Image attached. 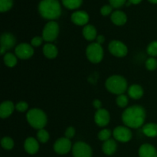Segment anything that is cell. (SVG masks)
<instances>
[{"label":"cell","mask_w":157,"mask_h":157,"mask_svg":"<svg viewBox=\"0 0 157 157\" xmlns=\"http://www.w3.org/2000/svg\"><path fill=\"white\" fill-rule=\"evenodd\" d=\"M143 133L148 137H156L157 136V124L153 123L146 124L143 127Z\"/></svg>","instance_id":"603a6c76"},{"label":"cell","mask_w":157,"mask_h":157,"mask_svg":"<svg viewBox=\"0 0 157 157\" xmlns=\"http://www.w3.org/2000/svg\"><path fill=\"white\" fill-rule=\"evenodd\" d=\"M117 143L114 140L110 139L104 142L102 146V150L104 153L107 156H111L116 152L117 150Z\"/></svg>","instance_id":"7402d4cb"},{"label":"cell","mask_w":157,"mask_h":157,"mask_svg":"<svg viewBox=\"0 0 157 157\" xmlns=\"http://www.w3.org/2000/svg\"><path fill=\"white\" fill-rule=\"evenodd\" d=\"M4 63L7 67H13L17 64V56L12 53H6L4 55Z\"/></svg>","instance_id":"cb8c5ba5"},{"label":"cell","mask_w":157,"mask_h":157,"mask_svg":"<svg viewBox=\"0 0 157 157\" xmlns=\"http://www.w3.org/2000/svg\"><path fill=\"white\" fill-rule=\"evenodd\" d=\"M140 157H157V151L153 146L150 144H143L139 149Z\"/></svg>","instance_id":"2e32d148"},{"label":"cell","mask_w":157,"mask_h":157,"mask_svg":"<svg viewBox=\"0 0 157 157\" xmlns=\"http://www.w3.org/2000/svg\"><path fill=\"white\" fill-rule=\"evenodd\" d=\"M15 108V107L12 101H6L2 103L1 106H0V117H1V118L5 119V118L9 117L13 113Z\"/></svg>","instance_id":"e0dca14e"},{"label":"cell","mask_w":157,"mask_h":157,"mask_svg":"<svg viewBox=\"0 0 157 157\" xmlns=\"http://www.w3.org/2000/svg\"><path fill=\"white\" fill-rule=\"evenodd\" d=\"M116 103L120 107L124 108V107H127V104H128V98L125 94L118 95L116 99Z\"/></svg>","instance_id":"f546056e"},{"label":"cell","mask_w":157,"mask_h":157,"mask_svg":"<svg viewBox=\"0 0 157 157\" xmlns=\"http://www.w3.org/2000/svg\"><path fill=\"white\" fill-rule=\"evenodd\" d=\"M113 135L115 140L121 143H127L131 140L132 132L127 127L119 126L113 130Z\"/></svg>","instance_id":"9c48e42d"},{"label":"cell","mask_w":157,"mask_h":157,"mask_svg":"<svg viewBox=\"0 0 157 157\" xmlns=\"http://www.w3.org/2000/svg\"><path fill=\"white\" fill-rule=\"evenodd\" d=\"M29 108V104L25 101H20L15 105V109L18 112H25Z\"/></svg>","instance_id":"d6a6232c"},{"label":"cell","mask_w":157,"mask_h":157,"mask_svg":"<svg viewBox=\"0 0 157 157\" xmlns=\"http://www.w3.org/2000/svg\"><path fill=\"white\" fill-rule=\"evenodd\" d=\"M109 2H110V6L116 9L121 7L126 3V0H109Z\"/></svg>","instance_id":"836d02e7"},{"label":"cell","mask_w":157,"mask_h":157,"mask_svg":"<svg viewBox=\"0 0 157 157\" xmlns=\"http://www.w3.org/2000/svg\"><path fill=\"white\" fill-rule=\"evenodd\" d=\"M43 40L44 39H43L42 37L36 36L32 38V41H31V44H32V46H33V47H38V46H40L42 44Z\"/></svg>","instance_id":"d590c367"},{"label":"cell","mask_w":157,"mask_h":157,"mask_svg":"<svg viewBox=\"0 0 157 157\" xmlns=\"http://www.w3.org/2000/svg\"><path fill=\"white\" fill-rule=\"evenodd\" d=\"M149 1L152 3H154V4H157V0H149Z\"/></svg>","instance_id":"60d3db41"},{"label":"cell","mask_w":157,"mask_h":157,"mask_svg":"<svg viewBox=\"0 0 157 157\" xmlns=\"http://www.w3.org/2000/svg\"><path fill=\"white\" fill-rule=\"evenodd\" d=\"M130 4H131V3H130V2H127V3H126V6H130Z\"/></svg>","instance_id":"b9f144b4"},{"label":"cell","mask_w":157,"mask_h":157,"mask_svg":"<svg viewBox=\"0 0 157 157\" xmlns=\"http://www.w3.org/2000/svg\"><path fill=\"white\" fill-rule=\"evenodd\" d=\"M74 157H91L92 150L90 146L84 142H77L72 147Z\"/></svg>","instance_id":"ba28073f"},{"label":"cell","mask_w":157,"mask_h":157,"mask_svg":"<svg viewBox=\"0 0 157 157\" xmlns=\"http://www.w3.org/2000/svg\"><path fill=\"white\" fill-rule=\"evenodd\" d=\"M72 147L71 142L66 137L59 138L54 144V150L58 154L64 155L68 153Z\"/></svg>","instance_id":"8fae6325"},{"label":"cell","mask_w":157,"mask_h":157,"mask_svg":"<svg viewBox=\"0 0 157 157\" xmlns=\"http://www.w3.org/2000/svg\"><path fill=\"white\" fill-rule=\"evenodd\" d=\"M101 105H102V104H101V101H99V100H94V101H93V106L94 108H96L97 110H99V109H101Z\"/></svg>","instance_id":"74e56055"},{"label":"cell","mask_w":157,"mask_h":157,"mask_svg":"<svg viewBox=\"0 0 157 157\" xmlns=\"http://www.w3.org/2000/svg\"><path fill=\"white\" fill-rule=\"evenodd\" d=\"M15 54L17 58L26 60L34 55V49L31 44L27 43H21L15 49Z\"/></svg>","instance_id":"30bf717a"},{"label":"cell","mask_w":157,"mask_h":157,"mask_svg":"<svg viewBox=\"0 0 157 157\" xmlns=\"http://www.w3.org/2000/svg\"><path fill=\"white\" fill-rule=\"evenodd\" d=\"M16 40L13 35L10 33H4L2 35L0 44H1V55H4L6 50H9L15 46Z\"/></svg>","instance_id":"7c38bea8"},{"label":"cell","mask_w":157,"mask_h":157,"mask_svg":"<svg viewBox=\"0 0 157 157\" xmlns=\"http://www.w3.org/2000/svg\"><path fill=\"white\" fill-rule=\"evenodd\" d=\"M112 6H109V5H106L104 6L101 9V12L103 15H108L109 14H110V12H112Z\"/></svg>","instance_id":"8d00e7d4"},{"label":"cell","mask_w":157,"mask_h":157,"mask_svg":"<svg viewBox=\"0 0 157 157\" xmlns=\"http://www.w3.org/2000/svg\"><path fill=\"white\" fill-rule=\"evenodd\" d=\"M38 11L46 19H56L61 14V5L58 0H41L38 5Z\"/></svg>","instance_id":"7a4b0ae2"},{"label":"cell","mask_w":157,"mask_h":157,"mask_svg":"<svg viewBox=\"0 0 157 157\" xmlns=\"http://www.w3.org/2000/svg\"><path fill=\"white\" fill-rule=\"evenodd\" d=\"M83 36L87 41H93L98 37V33L94 26L87 25L83 29Z\"/></svg>","instance_id":"d6986e66"},{"label":"cell","mask_w":157,"mask_h":157,"mask_svg":"<svg viewBox=\"0 0 157 157\" xmlns=\"http://www.w3.org/2000/svg\"><path fill=\"white\" fill-rule=\"evenodd\" d=\"M26 117L29 124L36 130L44 129L47 124V116L43 110L38 108L29 110L26 115Z\"/></svg>","instance_id":"277c9868"},{"label":"cell","mask_w":157,"mask_h":157,"mask_svg":"<svg viewBox=\"0 0 157 157\" xmlns=\"http://www.w3.org/2000/svg\"><path fill=\"white\" fill-rule=\"evenodd\" d=\"M141 1H142V0H129V2H130L131 4H138V3L140 2Z\"/></svg>","instance_id":"ab89813d"},{"label":"cell","mask_w":157,"mask_h":157,"mask_svg":"<svg viewBox=\"0 0 157 157\" xmlns=\"http://www.w3.org/2000/svg\"><path fill=\"white\" fill-rule=\"evenodd\" d=\"M83 0H62V3L69 9H78L81 6Z\"/></svg>","instance_id":"d4e9b609"},{"label":"cell","mask_w":157,"mask_h":157,"mask_svg":"<svg viewBox=\"0 0 157 157\" xmlns=\"http://www.w3.org/2000/svg\"><path fill=\"white\" fill-rule=\"evenodd\" d=\"M58 53V48L55 44L48 43V44H44L43 47V54L46 58H49V59H53V58H56Z\"/></svg>","instance_id":"44dd1931"},{"label":"cell","mask_w":157,"mask_h":157,"mask_svg":"<svg viewBox=\"0 0 157 157\" xmlns=\"http://www.w3.org/2000/svg\"><path fill=\"white\" fill-rule=\"evenodd\" d=\"M24 148L29 154H35L39 150V144L37 140L33 137H29L25 141Z\"/></svg>","instance_id":"9a60e30c"},{"label":"cell","mask_w":157,"mask_h":157,"mask_svg":"<svg viewBox=\"0 0 157 157\" xmlns=\"http://www.w3.org/2000/svg\"><path fill=\"white\" fill-rule=\"evenodd\" d=\"M59 34V26L58 23L51 21L45 25L42 31V38L48 42L53 41L58 38Z\"/></svg>","instance_id":"8992f818"},{"label":"cell","mask_w":157,"mask_h":157,"mask_svg":"<svg viewBox=\"0 0 157 157\" xmlns=\"http://www.w3.org/2000/svg\"><path fill=\"white\" fill-rule=\"evenodd\" d=\"M147 53L152 57L157 56V41H153L147 47Z\"/></svg>","instance_id":"4dcf8cb0"},{"label":"cell","mask_w":157,"mask_h":157,"mask_svg":"<svg viewBox=\"0 0 157 157\" xmlns=\"http://www.w3.org/2000/svg\"><path fill=\"white\" fill-rule=\"evenodd\" d=\"M37 138L39 142L44 144V143H47L49 140V133L44 129H41V130H38V133H37Z\"/></svg>","instance_id":"4316f807"},{"label":"cell","mask_w":157,"mask_h":157,"mask_svg":"<svg viewBox=\"0 0 157 157\" xmlns=\"http://www.w3.org/2000/svg\"><path fill=\"white\" fill-rule=\"evenodd\" d=\"M128 94L133 99L138 100L144 95V89L139 84H132L128 88Z\"/></svg>","instance_id":"ffe728a7"},{"label":"cell","mask_w":157,"mask_h":157,"mask_svg":"<svg viewBox=\"0 0 157 157\" xmlns=\"http://www.w3.org/2000/svg\"><path fill=\"white\" fill-rule=\"evenodd\" d=\"M106 88L114 94H124L127 90V82L125 78L120 75H113L106 81Z\"/></svg>","instance_id":"3957f363"},{"label":"cell","mask_w":157,"mask_h":157,"mask_svg":"<svg viewBox=\"0 0 157 157\" xmlns=\"http://www.w3.org/2000/svg\"><path fill=\"white\" fill-rule=\"evenodd\" d=\"M71 21L77 25H87L89 21V15L84 11H77L72 13Z\"/></svg>","instance_id":"5bb4252c"},{"label":"cell","mask_w":157,"mask_h":157,"mask_svg":"<svg viewBox=\"0 0 157 157\" xmlns=\"http://www.w3.org/2000/svg\"><path fill=\"white\" fill-rule=\"evenodd\" d=\"M145 65H146V67H147V69H148L149 71H154L155 69L157 68L156 59H155L153 57L148 58V59L146 61Z\"/></svg>","instance_id":"1f68e13d"},{"label":"cell","mask_w":157,"mask_h":157,"mask_svg":"<svg viewBox=\"0 0 157 157\" xmlns=\"http://www.w3.org/2000/svg\"><path fill=\"white\" fill-rule=\"evenodd\" d=\"M64 135H65V137L67 138V139H71V138H73L74 136H75V130L74 127H67V129H66L65 130V133H64Z\"/></svg>","instance_id":"e575fe53"},{"label":"cell","mask_w":157,"mask_h":157,"mask_svg":"<svg viewBox=\"0 0 157 157\" xmlns=\"http://www.w3.org/2000/svg\"><path fill=\"white\" fill-rule=\"evenodd\" d=\"M1 145H2V148L5 149V150H10L13 148L14 141L12 138L6 136V137H4L2 139Z\"/></svg>","instance_id":"484cf974"},{"label":"cell","mask_w":157,"mask_h":157,"mask_svg":"<svg viewBox=\"0 0 157 157\" xmlns=\"http://www.w3.org/2000/svg\"><path fill=\"white\" fill-rule=\"evenodd\" d=\"M146 119V111L141 106L134 105L128 107L122 114V121L126 127L139 128L144 124Z\"/></svg>","instance_id":"6da1fadb"},{"label":"cell","mask_w":157,"mask_h":157,"mask_svg":"<svg viewBox=\"0 0 157 157\" xmlns=\"http://www.w3.org/2000/svg\"><path fill=\"white\" fill-rule=\"evenodd\" d=\"M111 21L116 25H124L127 21L126 14L122 11H115L111 15Z\"/></svg>","instance_id":"ac0fdd59"},{"label":"cell","mask_w":157,"mask_h":157,"mask_svg":"<svg viewBox=\"0 0 157 157\" xmlns=\"http://www.w3.org/2000/svg\"><path fill=\"white\" fill-rule=\"evenodd\" d=\"M110 113L106 109L101 108L97 110L94 115L95 123L99 127H105L110 122Z\"/></svg>","instance_id":"4fadbf2b"},{"label":"cell","mask_w":157,"mask_h":157,"mask_svg":"<svg viewBox=\"0 0 157 157\" xmlns=\"http://www.w3.org/2000/svg\"><path fill=\"white\" fill-rule=\"evenodd\" d=\"M96 39H97V43H98L99 44H102L104 42V41H105V38H104V35H98Z\"/></svg>","instance_id":"f35d334b"},{"label":"cell","mask_w":157,"mask_h":157,"mask_svg":"<svg viewBox=\"0 0 157 157\" xmlns=\"http://www.w3.org/2000/svg\"><path fill=\"white\" fill-rule=\"evenodd\" d=\"M13 5V0H0V11L1 12H7Z\"/></svg>","instance_id":"f1b7e54d"},{"label":"cell","mask_w":157,"mask_h":157,"mask_svg":"<svg viewBox=\"0 0 157 157\" xmlns=\"http://www.w3.org/2000/svg\"><path fill=\"white\" fill-rule=\"evenodd\" d=\"M86 55L90 62L100 63L104 58V50L101 44L97 42H93L87 46L86 49Z\"/></svg>","instance_id":"5b68a950"},{"label":"cell","mask_w":157,"mask_h":157,"mask_svg":"<svg viewBox=\"0 0 157 157\" xmlns=\"http://www.w3.org/2000/svg\"><path fill=\"white\" fill-rule=\"evenodd\" d=\"M108 50L113 56L117 58H123L127 55L128 48L125 44L121 41H112L108 45Z\"/></svg>","instance_id":"52a82bcc"},{"label":"cell","mask_w":157,"mask_h":157,"mask_svg":"<svg viewBox=\"0 0 157 157\" xmlns=\"http://www.w3.org/2000/svg\"><path fill=\"white\" fill-rule=\"evenodd\" d=\"M111 130H108V129H104V130H101L98 133V138H99L100 140L101 141H105L108 140L110 139V136H111Z\"/></svg>","instance_id":"83f0119b"}]
</instances>
